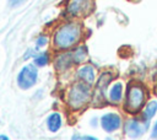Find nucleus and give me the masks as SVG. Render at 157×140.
<instances>
[{"label":"nucleus","mask_w":157,"mask_h":140,"mask_svg":"<svg viewBox=\"0 0 157 140\" xmlns=\"http://www.w3.org/2000/svg\"><path fill=\"white\" fill-rule=\"evenodd\" d=\"M85 38V28L80 20L70 18L60 23L52 34V47L54 50H71Z\"/></svg>","instance_id":"nucleus-1"},{"label":"nucleus","mask_w":157,"mask_h":140,"mask_svg":"<svg viewBox=\"0 0 157 140\" xmlns=\"http://www.w3.org/2000/svg\"><path fill=\"white\" fill-rule=\"evenodd\" d=\"M92 102V86L76 80L65 92V103L71 112H81Z\"/></svg>","instance_id":"nucleus-2"},{"label":"nucleus","mask_w":157,"mask_h":140,"mask_svg":"<svg viewBox=\"0 0 157 140\" xmlns=\"http://www.w3.org/2000/svg\"><path fill=\"white\" fill-rule=\"evenodd\" d=\"M147 96L148 91L144 84L139 81H130L125 88L123 111L131 115L139 114L147 102Z\"/></svg>","instance_id":"nucleus-3"},{"label":"nucleus","mask_w":157,"mask_h":140,"mask_svg":"<svg viewBox=\"0 0 157 140\" xmlns=\"http://www.w3.org/2000/svg\"><path fill=\"white\" fill-rule=\"evenodd\" d=\"M114 72L110 70H103L97 75V80L92 86V102L94 106H103L107 102V90L113 82Z\"/></svg>","instance_id":"nucleus-4"},{"label":"nucleus","mask_w":157,"mask_h":140,"mask_svg":"<svg viewBox=\"0 0 157 140\" xmlns=\"http://www.w3.org/2000/svg\"><path fill=\"white\" fill-rule=\"evenodd\" d=\"M94 0H66L65 14L70 18L83 20L94 11Z\"/></svg>","instance_id":"nucleus-5"},{"label":"nucleus","mask_w":157,"mask_h":140,"mask_svg":"<svg viewBox=\"0 0 157 140\" xmlns=\"http://www.w3.org/2000/svg\"><path fill=\"white\" fill-rule=\"evenodd\" d=\"M38 80V70L34 64L25 65L17 75V85L22 90H28L36 85Z\"/></svg>","instance_id":"nucleus-6"},{"label":"nucleus","mask_w":157,"mask_h":140,"mask_svg":"<svg viewBox=\"0 0 157 140\" xmlns=\"http://www.w3.org/2000/svg\"><path fill=\"white\" fill-rule=\"evenodd\" d=\"M123 128H124V133L126 136L129 138H140L145 134V131L148 128V124L146 122H144L141 118L137 119L135 117L126 119L123 123Z\"/></svg>","instance_id":"nucleus-7"},{"label":"nucleus","mask_w":157,"mask_h":140,"mask_svg":"<svg viewBox=\"0 0 157 140\" xmlns=\"http://www.w3.org/2000/svg\"><path fill=\"white\" fill-rule=\"evenodd\" d=\"M123 118L119 113H115V112H109V113H104L101 119H99V124H101V128L108 133V134H112L114 131H118L121 126H123Z\"/></svg>","instance_id":"nucleus-8"},{"label":"nucleus","mask_w":157,"mask_h":140,"mask_svg":"<svg viewBox=\"0 0 157 140\" xmlns=\"http://www.w3.org/2000/svg\"><path fill=\"white\" fill-rule=\"evenodd\" d=\"M53 65L58 72H66L70 70L75 64L72 59L71 50H60L55 54L53 59Z\"/></svg>","instance_id":"nucleus-9"},{"label":"nucleus","mask_w":157,"mask_h":140,"mask_svg":"<svg viewBox=\"0 0 157 140\" xmlns=\"http://www.w3.org/2000/svg\"><path fill=\"white\" fill-rule=\"evenodd\" d=\"M125 96V86L121 81H114L109 85V88L107 90V102L118 106L124 101Z\"/></svg>","instance_id":"nucleus-10"},{"label":"nucleus","mask_w":157,"mask_h":140,"mask_svg":"<svg viewBox=\"0 0 157 140\" xmlns=\"http://www.w3.org/2000/svg\"><path fill=\"white\" fill-rule=\"evenodd\" d=\"M75 77H76V80L83 81V82L93 86L97 80V71L93 65L85 63V64H81L77 66V69L75 70Z\"/></svg>","instance_id":"nucleus-11"},{"label":"nucleus","mask_w":157,"mask_h":140,"mask_svg":"<svg viewBox=\"0 0 157 140\" xmlns=\"http://www.w3.org/2000/svg\"><path fill=\"white\" fill-rule=\"evenodd\" d=\"M71 54H72V59H74L75 65L85 64L88 59V48L86 44L80 43L71 49Z\"/></svg>","instance_id":"nucleus-12"},{"label":"nucleus","mask_w":157,"mask_h":140,"mask_svg":"<svg viewBox=\"0 0 157 140\" xmlns=\"http://www.w3.org/2000/svg\"><path fill=\"white\" fill-rule=\"evenodd\" d=\"M141 115H140V118L144 120V122H146L147 124H150V122H151V119L156 115V113H157V101L156 99H152V101H148V102H146V104L144 106V108L141 109Z\"/></svg>","instance_id":"nucleus-13"},{"label":"nucleus","mask_w":157,"mask_h":140,"mask_svg":"<svg viewBox=\"0 0 157 140\" xmlns=\"http://www.w3.org/2000/svg\"><path fill=\"white\" fill-rule=\"evenodd\" d=\"M63 125V117L59 112H52L47 118V128L52 133H56L60 130Z\"/></svg>","instance_id":"nucleus-14"},{"label":"nucleus","mask_w":157,"mask_h":140,"mask_svg":"<svg viewBox=\"0 0 157 140\" xmlns=\"http://www.w3.org/2000/svg\"><path fill=\"white\" fill-rule=\"evenodd\" d=\"M50 61V54L48 52H40V53H37L33 58V63L38 68H43L45 65H48Z\"/></svg>","instance_id":"nucleus-15"},{"label":"nucleus","mask_w":157,"mask_h":140,"mask_svg":"<svg viewBox=\"0 0 157 140\" xmlns=\"http://www.w3.org/2000/svg\"><path fill=\"white\" fill-rule=\"evenodd\" d=\"M48 42H49L48 36H45V34H40V36H38L37 39H36V48H37V49L44 48V47L48 44Z\"/></svg>","instance_id":"nucleus-16"},{"label":"nucleus","mask_w":157,"mask_h":140,"mask_svg":"<svg viewBox=\"0 0 157 140\" xmlns=\"http://www.w3.org/2000/svg\"><path fill=\"white\" fill-rule=\"evenodd\" d=\"M25 1H27V0H9V5L11 7H17V6L22 5Z\"/></svg>","instance_id":"nucleus-17"},{"label":"nucleus","mask_w":157,"mask_h":140,"mask_svg":"<svg viewBox=\"0 0 157 140\" xmlns=\"http://www.w3.org/2000/svg\"><path fill=\"white\" fill-rule=\"evenodd\" d=\"M72 139H85V140H96L97 138L91 136V135H74Z\"/></svg>","instance_id":"nucleus-18"},{"label":"nucleus","mask_w":157,"mask_h":140,"mask_svg":"<svg viewBox=\"0 0 157 140\" xmlns=\"http://www.w3.org/2000/svg\"><path fill=\"white\" fill-rule=\"evenodd\" d=\"M36 54H37V53L34 52V49H28V50H27V53L25 54V56H23V58H25V59H28V58H34V55H36Z\"/></svg>","instance_id":"nucleus-19"},{"label":"nucleus","mask_w":157,"mask_h":140,"mask_svg":"<svg viewBox=\"0 0 157 140\" xmlns=\"http://www.w3.org/2000/svg\"><path fill=\"white\" fill-rule=\"evenodd\" d=\"M151 138H153V139L157 138V120L155 122V124H153V126H152V130H151Z\"/></svg>","instance_id":"nucleus-20"},{"label":"nucleus","mask_w":157,"mask_h":140,"mask_svg":"<svg viewBox=\"0 0 157 140\" xmlns=\"http://www.w3.org/2000/svg\"><path fill=\"white\" fill-rule=\"evenodd\" d=\"M7 140V136H5V135H0V140Z\"/></svg>","instance_id":"nucleus-21"},{"label":"nucleus","mask_w":157,"mask_h":140,"mask_svg":"<svg viewBox=\"0 0 157 140\" xmlns=\"http://www.w3.org/2000/svg\"><path fill=\"white\" fill-rule=\"evenodd\" d=\"M155 81H157V71H156V74H155Z\"/></svg>","instance_id":"nucleus-22"}]
</instances>
